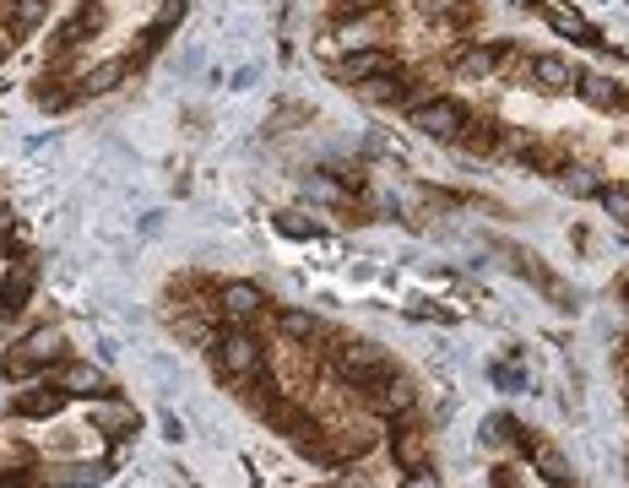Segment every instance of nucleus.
<instances>
[{"label":"nucleus","instance_id":"f257e3e1","mask_svg":"<svg viewBox=\"0 0 629 488\" xmlns=\"http://www.w3.org/2000/svg\"><path fill=\"white\" fill-rule=\"evenodd\" d=\"M206 353H212V369H217L228 385H250V380L261 374V364H266V353H261V342H256L250 325H223Z\"/></svg>","mask_w":629,"mask_h":488},{"label":"nucleus","instance_id":"f03ea898","mask_svg":"<svg viewBox=\"0 0 629 488\" xmlns=\"http://www.w3.org/2000/svg\"><path fill=\"white\" fill-rule=\"evenodd\" d=\"M87 424L104 435V440H131L137 429H142V407L131 402V396H120V391H104V396H93L87 402Z\"/></svg>","mask_w":629,"mask_h":488},{"label":"nucleus","instance_id":"7ed1b4c3","mask_svg":"<svg viewBox=\"0 0 629 488\" xmlns=\"http://www.w3.org/2000/svg\"><path fill=\"white\" fill-rule=\"evenodd\" d=\"M407 126H413V131H424L429 142H456V136L467 131V109H462V104H451V98H435V104L407 109Z\"/></svg>","mask_w":629,"mask_h":488},{"label":"nucleus","instance_id":"20e7f679","mask_svg":"<svg viewBox=\"0 0 629 488\" xmlns=\"http://www.w3.org/2000/svg\"><path fill=\"white\" fill-rule=\"evenodd\" d=\"M49 385H55L66 402H93V396H104V369L87 364V358H66V364L49 369Z\"/></svg>","mask_w":629,"mask_h":488},{"label":"nucleus","instance_id":"39448f33","mask_svg":"<svg viewBox=\"0 0 629 488\" xmlns=\"http://www.w3.org/2000/svg\"><path fill=\"white\" fill-rule=\"evenodd\" d=\"M266 310V294L256 283H223L217 288V325H256Z\"/></svg>","mask_w":629,"mask_h":488},{"label":"nucleus","instance_id":"423d86ee","mask_svg":"<svg viewBox=\"0 0 629 488\" xmlns=\"http://www.w3.org/2000/svg\"><path fill=\"white\" fill-rule=\"evenodd\" d=\"M369 407L380 413V418H402V413H413L418 407V385L407 380V374H380L375 385H369Z\"/></svg>","mask_w":629,"mask_h":488},{"label":"nucleus","instance_id":"0eeeda50","mask_svg":"<svg viewBox=\"0 0 629 488\" xmlns=\"http://www.w3.org/2000/svg\"><path fill=\"white\" fill-rule=\"evenodd\" d=\"M336 369L353 380L358 374V385L364 380H380V374H391V358H385V347H375V342H342V353H336Z\"/></svg>","mask_w":629,"mask_h":488},{"label":"nucleus","instance_id":"6e6552de","mask_svg":"<svg viewBox=\"0 0 629 488\" xmlns=\"http://www.w3.org/2000/svg\"><path fill=\"white\" fill-rule=\"evenodd\" d=\"M66 407V396L49 385V380H27L16 396H11V418H27V424H38V418H55Z\"/></svg>","mask_w":629,"mask_h":488},{"label":"nucleus","instance_id":"1a4fd4ad","mask_svg":"<svg viewBox=\"0 0 629 488\" xmlns=\"http://www.w3.org/2000/svg\"><path fill=\"white\" fill-rule=\"evenodd\" d=\"M385 44V16H375V5L358 16V22H342L336 27V49L353 55V49H380Z\"/></svg>","mask_w":629,"mask_h":488},{"label":"nucleus","instance_id":"9d476101","mask_svg":"<svg viewBox=\"0 0 629 488\" xmlns=\"http://www.w3.org/2000/svg\"><path fill=\"white\" fill-rule=\"evenodd\" d=\"M33 288H38V261H16V266L5 272V283H0V310H5V316H22L27 299H33Z\"/></svg>","mask_w":629,"mask_h":488},{"label":"nucleus","instance_id":"9b49d317","mask_svg":"<svg viewBox=\"0 0 629 488\" xmlns=\"http://www.w3.org/2000/svg\"><path fill=\"white\" fill-rule=\"evenodd\" d=\"M22 353H27L44 374H49L55 364H66V358H71V353H66V331H60V325H38V331H27V336H22Z\"/></svg>","mask_w":629,"mask_h":488},{"label":"nucleus","instance_id":"f8f14e48","mask_svg":"<svg viewBox=\"0 0 629 488\" xmlns=\"http://www.w3.org/2000/svg\"><path fill=\"white\" fill-rule=\"evenodd\" d=\"M342 76L364 87V82H375V76H396V60H391L385 49H353V55L342 60Z\"/></svg>","mask_w":629,"mask_h":488},{"label":"nucleus","instance_id":"ddd939ff","mask_svg":"<svg viewBox=\"0 0 629 488\" xmlns=\"http://www.w3.org/2000/svg\"><path fill=\"white\" fill-rule=\"evenodd\" d=\"M526 456H532V467L543 473V484H554V488H570V484H575V473H570V462H565V451H559V445H548V440H532V445H526Z\"/></svg>","mask_w":629,"mask_h":488},{"label":"nucleus","instance_id":"4468645a","mask_svg":"<svg viewBox=\"0 0 629 488\" xmlns=\"http://www.w3.org/2000/svg\"><path fill=\"white\" fill-rule=\"evenodd\" d=\"M532 82L548 87V93H565V87L581 82V71H575L570 60H559V55H537V60H532Z\"/></svg>","mask_w":629,"mask_h":488},{"label":"nucleus","instance_id":"2eb2a0df","mask_svg":"<svg viewBox=\"0 0 629 488\" xmlns=\"http://www.w3.org/2000/svg\"><path fill=\"white\" fill-rule=\"evenodd\" d=\"M391 462H396L402 473L429 467V435H424V429H402V435L391 440Z\"/></svg>","mask_w":629,"mask_h":488},{"label":"nucleus","instance_id":"dca6fc26","mask_svg":"<svg viewBox=\"0 0 629 488\" xmlns=\"http://www.w3.org/2000/svg\"><path fill=\"white\" fill-rule=\"evenodd\" d=\"M272 325H277V336H283V342H314V336H320L314 310H294V305H288V310H277Z\"/></svg>","mask_w":629,"mask_h":488},{"label":"nucleus","instance_id":"f3484780","mask_svg":"<svg viewBox=\"0 0 629 488\" xmlns=\"http://www.w3.org/2000/svg\"><path fill=\"white\" fill-rule=\"evenodd\" d=\"M109 467H115V462H66V467L49 473V478H55L60 488H93V484L109 478Z\"/></svg>","mask_w":629,"mask_h":488},{"label":"nucleus","instance_id":"a211bd4d","mask_svg":"<svg viewBox=\"0 0 629 488\" xmlns=\"http://www.w3.org/2000/svg\"><path fill=\"white\" fill-rule=\"evenodd\" d=\"M515 435H521V429H515V418H505V413L483 418V445H488V451H505Z\"/></svg>","mask_w":629,"mask_h":488},{"label":"nucleus","instance_id":"6ab92c4d","mask_svg":"<svg viewBox=\"0 0 629 488\" xmlns=\"http://www.w3.org/2000/svg\"><path fill=\"white\" fill-rule=\"evenodd\" d=\"M120 76H126V66H120V60H109V66H98V71H87V76H82V93H115V87H120Z\"/></svg>","mask_w":629,"mask_h":488},{"label":"nucleus","instance_id":"aec40b11","mask_svg":"<svg viewBox=\"0 0 629 488\" xmlns=\"http://www.w3.org/2000/svg\"><path fill=\"white\" fill-rule=\"evenodd\" d=\"M581 93H586V98H592L597 109H614V104L625 98V93H619V87H614L608 76H586V87H581Z\"/></svg>","mask_w":629,"mask_h":488},{"label":"nucleus","instance_id":"412c9836","mask_svg":"<svg viewBox=\"0 0 629 488\" xmlns=\"http://www.w3.org/2000/svg\"><path fill=\"white\" fill-rule=\"evenodd\" d=\"M396 488H446V478H440V467L429 462V467H413V473H402V484Z\"/></svg>","mask_w":629,"mask_h":488},{"label":"nucleus","instance_id":"4be33fe9","mask_svg":"<svg viewBox=\"0 0 629 488\" xmlns=\"http://www.w3.org/2000/svg\"><path fill=\"white\" fill-rule=\"evenodd\" d=\"M565 190H570V195H597L603 185L592 179V168H565Z\"/></svg>","mask_w":629,"mask_h":488},{"label":"nucleus","instance_id":"5701e85b","mask_svg":"<svg viewBox=\"0 0 629 488\" xmlns=\"http://www.w3.org/2000/svg\"><path fill=\"white\" fill-rule=\"evenodd\" d=\"M597 195H603V206H608L619 223H629V190H625V185H603Z\"/></svg>","mask_w":629,"mask_h":488},{"label":"nucleus","instance_id":"b1692460","mask_svg":"<svg viewBox=\"0 0 629 488\" xmlns=\"http://www.w3.org/2000/svg\"><path fill=\"white\" fill-rule=\"evenodd\" d=\"M488 374H494V380H499L505 391H521V385H526V380H521V369H510V364H494Z\"/></svg>","mask_w":629,"mask_h":488},{"label":"nucleus","instance_id":"393cba45","mask_svg":"<svg viewBox=\"0 0 629 488\" xmlns=\"http://www.w3.org/2000/svg\"><path fill=\"white\" fill-rule=\"evenodd\" d=\"M467 71H472V76L494 71V55H488V49H472V55H467Z\"/></svg>","mask_w":629,"mask_h":488},{"label":"nucleus","instance_id":"a878e982","mask_svg":"<svg viewBox=\"0 0 629 488\" xmlns=\"http://www.w3.org/2000/svg\"><path fill=\"white\" fill-rule=\"evenodd\" d=\"M163 440H185V424L174 413H163Z\"/></svg>","mask_w":629,"mask_h":488},{"label":"nucleus","instance_id":"bb28decb","mask_svg":"<svg viewBox=\"0 0 629 488\" xmlns=\"http://www.w3.org/2000/svg\"><path fill=\"white\" fill-rule=\"evenodd\" d=\"M11 228H16V212H11V206H0V239H11Z\"/></svg>","mask_w":629,"mask_h":488},{"label":"nucleus","instance_id":"cd10ccee","mask_svg":"<svg viewBox=\"0 0 629 488\" xmlns=\"http://www.w3.org/2000/svg\"><path fill=\"white\" fill-rule=\"evenodd\" d=\"M347 5H358V11H369V5H375V0H347Z\"/></svg>","mask_w":629,"mask_h":488}]
</instances>
